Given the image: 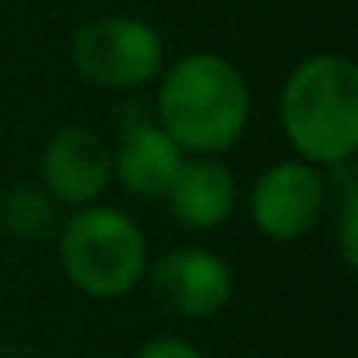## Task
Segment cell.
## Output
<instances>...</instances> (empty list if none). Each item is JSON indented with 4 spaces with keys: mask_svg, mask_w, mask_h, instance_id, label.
Instances as JSON below:
<instances>
[{
    "mask_svg": "<svg viewBox=\"0 0 358 358\" xmlns=\"http://www.w3.org/2000/svg\"><path fill=\"white\" fill-rule=\"evenodd\" d=\"M155 120L183 151L215 158L250 123L246 78L218 53H190L162 74Z\"/></svg>",
    "mask_w": 358,
    "mask_h": 358,
    "instance_id": "6da1fadb",
    "label": "cell"
},
{
    "mask_svg": "<svg viewBox=\"0 0 358 358\" xmlns=\"http://www.w3.org/2000/svg\"><path fill=\"white\" fill-rule=\"evenodd\" d=\"M281 130L302 162L316 169L351 165L358 151V67L337 53L302 60L281 88Z\"/></svg>",
    "mask_w": 358,
    "mask_h": 358,
    "instance_id": "7a4b0ae2",
    "label": "cell"
},
{
    "mask_svg": "<svg viewBox=\"0 0 358 358\" xmlns=\"http://www.w3.org/2000/svg\"><path fill=\"white\" fill-rule=\"evenodd\" d=\"M57 250L67 281L92 299H120L148 271L144 232L116 208H78L60 225Z\"/></svg>",
    "mask_w": 358,
    "mask_h": 358,
    "instance_id": "3957f363",
    "label": "cell"
},
{
    "mask_svg": "<svg viewBox=\"0 0 358 358\" xmlns=\"http://www.w3.org/2000/svg\"><path fill=\"white\" fill-rule=\"evenodd\" d=\"M71 60L88 85L106 92H134L158 78L162 39L151 25L137 18L106 15L74 32Z\"/></svg>",
    "mask_w": 358,
    "mask_h": 358,
    "instance_id": "277c9868",
    "label": "cell"
},
{
    "mask_svg": "<svg viewBox=\"0 0 358 358\" xmlns=\"http://www.w3.org/2000/svg\"><path fill=\"white\" fill-rule=\"evenodd\" d=\"M327 204H330L327 176L302 158L264 169L250 190V218L257 232L274 243H292L309 236L323 222Z\"/></svg>",
    "mask_w": 358,
    "mask_h": 358,
    "instance_id": "5b68a950",
    "label": "cell"
},
{
    "mask_svg": "<svg viewBox=\"0 0 358 358\" xmlns=\"http://www.w3.org/2000/svg\"><path fill=\"white\" fill-rule=\"evenodd\" d=\"M144 278L151 281L155 299L179 320H208L222 313L232 299V271L229 264L197 246H176L162 253Z\"/></svg>",
    "mask_w": 358,
    "mask_h": 358,
    "instance_id": "8992f818",
    "label": "cell"
},
{
    "mask_svg": "<svg viewBox=\"0 0 358 358\" xmlns=\"http://www.w3.org/2000/svg\"><path fill=\"white\" fill-rule=\"evenodd\" d=\"M187 151L179 148L141 106H123L116 123V148H113V176L120 187L141 201L165 197L172 176L183 165Z\"/></svg>",
    "mask_w": 358,
    "mask_h": 358,
    "instance_id": "52a82bcc",
    "label": "cell"
},
{
    "mask_svg": "<svg viewBox=\"0 0 358 358\" xmlns=\"http://www.w3.org/2000/svg\"><path fill=\"white\" fill-rule=\"evenodd\" d=\"M113 179V148L88 127L57 130L39 158V187L71 208H88Z\"/></svg>",
    "mask_w": 358,
    "mask_h": 358,
    "instance_id": "ba28073f",
    "label": "cell"
},
{
    "mask_svg": "<svg viewBox=\"0 0 358 358\" xmlns=\"http://www.w3.org/2000/svg\"><path fill=\"white\" fill-rule=\"evenodd\" d=\"M165 201L179 225L211 232L232 218L239 204V183H236L232 169L222 165L218 158L194 155V158H183L179 172L172 176Z\"/></svg>",
    "mask_w": 358,
    "mask_h": 358,
    "instance_id": "9c48e42d",
    "label": "cell"
},
{
    "mask_svg": "<svg viewBox=\"0 0 358 358\" xmlns=\"http://www.w3.org/2000/svg\"><path fill=\"white\" fill-rule=\"evenodd\" d=\"M0 229L25 243L50 239L60 229L57 201L43 187H11L0 197Z\"/></svg>",
    "mask_w": 358,
    "mask_h": 358,
    "instance_id": "30bf717a",
    "label": "cell"
},
{
    "mask_svg": "<svg viewBox=\"0 0 358 358\" xmlns=\"http://www.w3.org/2000/svg\"><path fill=\"white\" fill-rule=\"evenodd\" d=\"M355 222H358V194H355V179L344 183L341 204H337V250L344 257L348 267L358 264V236H355Z\"/></svg>",
    "mask_w": 358,
    "mask_h": 358,
    "instance_id": "8fae6325",
    "label": "cell"
},
{
    "mask_svg": "<svg viewBox=\"0 0 358 358\" xmlns=\"http://www.w3.org/2000/svg\"><path fill=\"white\" fill-rule=\"evenodd\" d=\"M137 358H204V355L197 344L183 337H151L148 344H141Z\"/></svg>",
    "mask_w": 358,
    "mask_h": 358,
    "instance_id": "7c38bea8",
    "label": "cell"
}]
</instances>
